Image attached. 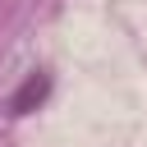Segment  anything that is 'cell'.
I'll use <instances>...</instances> for the list:
<instances>
[{"instance_id": "6da1fadb", "label": "cell", "mask_w": 147, "mask_h": 147, "mask_svg": "<svg viewBox=\"0 0 147 147\" xmlns=\"http://www.w3.org/2000/svg\"><path fill=\"white\" fill-rule=\"evenodd\" d=\"M46 92H51V74H41V69H37V74H28V78H23V87L14 92L9 110H14V115H28V110H37V106L46 101Z\"/></svg>"}]
</instances>
